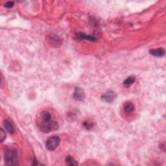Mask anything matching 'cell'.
<instances>
[{"label":"cell","mask_w":166,"mask_h":166,"mask_svg":"<svg viewBox=\"0 0 166 166\" xmlns=\"http://www.w3.org/2000/svg\"><path fill=\"white\" fill-rule=\"evenodd\" d=\"M37 124L39 129L45 133L54 131L58 129V124L52 120L51 114L47 111H43L38 116Z\"/></svg>","instance_id":"obj_1"},{"label":"cell","mask_w":166,"mask_h":166,"mask_svg":"<svg viewBox=\"0 0 166 166\" xmlns=\"http://www.w3.org/2000/svg\"><path fill=\"white\" fill-rule=\"evenodd\" d=\"M5 162L8 165H17L18 158L15 150L7 149L5 153Z\"/></svg>","instance_id":"obj_2"},{"label":"cell","mask_w":166,"mask_h":166,"mask_svg":"<svg viewBox=\"0 0 166 166\" xmlns=\"http://www.w3.org/2000/svg\"><path fill=\"white\" fill-rule=\"evenodd\" d=\"M60 143V138L58 136H53L49 137L46 143V148L49 151H54Z\"/></svg>","instance_id":"obj_3"},{"label":"cell","mask_w":166,"mask_h":166,"mask_svg":"<svg viewBox=\"0 0 166 166\" xmlns=\"http://www.w3.org/2000/svg\"><path fill=\"white\" fill-rule=\"evenodd\" d=\"M85 97V94L83 90L80 87H76L73 94V98L76 101H82Z\"/></svg>","instance_id":"obj_4"},{"label":"cell","mask_w":166,"mask_h":166,"mask_svg":"<svg viewBox=\"0 0 166 166\" xmlns=\"http://www.w3.org/2000/svg\"><path fill=\"white\" fill-rule=\"evenodd\" d=\"M102 98L105 101L108 102V103H112L116 98V94L114 92L109 90L107 92H106L105 94L103 95Z\"/></svg>","instance_id":"obj_5"},{"label":"cell","mask_w":166,"mask_h":166,"mask_svg":"<svg viewBox=\"0 0 166 166\" xmlns=\"http://www.w3.org/2000/svg\"><path fill=\"white\" fill-rule=\"evenodd\" d=\"M3 125L7 131L10 134H13L14 132H15V129H14L13 125H12L11 122L8 120H4L3 121Z\"/></svg>","instance_id":"obj_6"},{"label":"cell","mask_w":166,"mask_h":166,"mask_svg":"<svg viewBox=\"0 0 166 166\" xmlns=\"http://www.w3.org/2000/svg\"><path fill=\"white\" fill-rule=\"evenodd\" d=\"M150 53L154 56L156 57H162L165 54V50L163 48H158L150 50Z\"/></svg>","instance_id":"obj_7"},{"label":"cell","mask_w":166,"mask_h":166,"mask_svg":"<svg viewBox=\"0 0 166 166\" xmlns=\"http://www.w3.org/2000/svg\"><path fill=\"white\" fill-rule=\"evenodd\" d=\"M123 108H124L125 112L127 114H130L134 111V106L133 104L130 103V102H126V103H125L124 105H123Z\"/></svg>","instance_id":"obj_8"},{"label":"cell","mask_w":166,"mask_h":166,"mask_svg":"<svg viewBox=\"0 0 166 166\" xmlns=\"http://www.w3.org/2000/svg\"><path fill=\"white\" fill-rule=\"evenodd\" d=\"M49 43L50 44L51 46H58V43H60V40H59L58 37L56 36H49V39H48Z\"/></svg>","instance_id":"obj_9"},{"label":"cell","mask_w":166,"mask_h":166,"mask_svg":"<svg viewBox=\"0 0 166 166\" xmlns=\"http://www.w3.org/2000/svg\"><path fill=\"white\" fill-rule=\"evenodd\" d=\"M135 81H136V78H135V77H134V76H130V77H127V79L123 82V85L125 87L129 88L131 86Z\"/></svg>","instance_id":"obj_10"},{"label":"cell","mask_w":166,"mask_h":166,"mask_svg":"<svg viewBox=\"0 0 166 166\" xmlns=\"http://www.w3.org/2000/svg\"><path fill=\"white\" fill-rule=\"evenodd\" d=\"M66 162V164L68 165H70V166H73V165H77L78 163L77 162L74 158L72 157L71 156H68L66 158L65 160Z\"/></svg>","instance_id":"obj_11"},{"label":"cell","mask_w":166,"mask_h":166,"mask_svg":"<svg viewBox=\"0 0 166 166\" xmlns=\"http://www.w3.org/2000/svg\"><path fill=\"white\" fill-rule=\"evenodd\" d=\"M77 37L80 38V39H81L89 40V41H91V42H94L96 40L95 37H93L92 36H88V35H86L85 34H84V33H79V34L77 35Z\"/></svg>","instance_id":"obj_12"},{"label":"cell","mask_w":166,"mask_h":166,"mask_svg":"<svg viewBox=\"0 0 166 166\" xmlns=\"http://www.w3.org/2000/svg\"><path fill=\"white\" fill-rule=\"evenodd\" d=\"M83 125H84V127L86 128L87 130H90L91 129L92 127H93V124H92V123L90 122H86L83 123Z\"/></svg>","instance_id":"obj_13"},{"label":"cell","mask_w":166,"mask_h":166,"mask_svg":"<svg viewBox=\"0 0 166 166\" xmlns=\"http://www.w3.org/2000/svg\"><path fill=\"white\" fill-rule=\"evenodd\" d=\"M14 3H14L13 1H7L5 4L4 7H6V8L10 9V8L13 7V5H14Z\"/></svg>","instance_id":"obj_14"},{"label":"cell","mask_w":166,"mask_h":166,"mask_svg":"<svg viewBox=\"0 0 166 166\" xmlns=\"http://www.w3.org/2000/svg\"><path fill=\"white\" fill-rule=\"evenodd\" d=\"M5 138H6L5 132H4L3 129H1V142H3L4 141V139Z\"/></svg>","instance_id":"obj_15"}]
</instances>
